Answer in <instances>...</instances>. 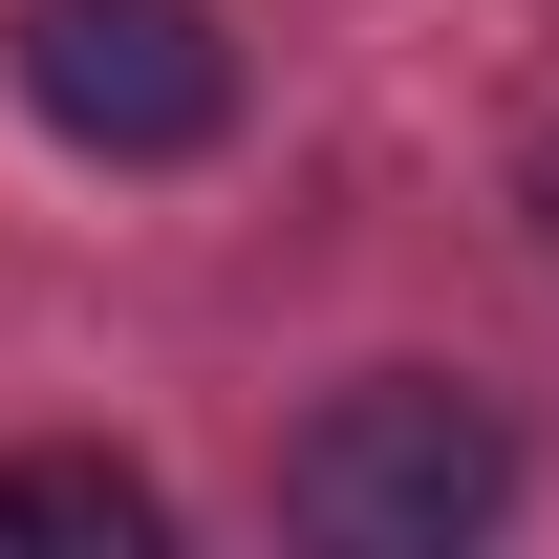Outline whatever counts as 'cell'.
Instances as JSON below:
<instances>
[{
    "instance_id": "4",
    "label": "cell",
    "mask_w": 559,
    "mask_h": 559,
    "mask_svg": "<svg viewBox=\"0 0 559 559\" xmlns=\"http://www.w3.org/2000/svg\"><path fill=\"white\" fill-rule=\"evenodd\" d=\"M516 194H538V259H559V130H538V173H516Z\"/></svg>"
},
{
    "instance_id": "1",
    "label": "cell",
    "mask_w": 559,
    "mask_h": 559,
    "mask_svg": "<svg viewBox=\"0 0 559 559\" xmlns=\"http://www.w3.org/2000/svg\"><path fill=\"white\" fill-rule=\"evenodd\" d=\"M280 516H301L323 559H474L495 516H516V409L452 388V366H366V388L301 409Z\"/></svg>"
},
{
    "instance_id": "2",
    "label": "cell",
    "mask_w": 559,
    "mask_h": 559,
    "mask_svg": "<svg viewBox=\"0 0 559 559\" xmlns=\"http://www.w3.org/2000/svg\"><path fill=\"white\" fill-rule=\"evenodd\" d=\"M22 108L86 173H194L237 130V44L215 0H22Z\"/></svg>"
},
{
    "instance_id": "3",
    "label": "cell",
    "mask_w": 559,
    "mask_h": 559,
    "mask_svg": "<svg viewBox=\"0 0 559 559\" xmlns=\"http://www.w3.org/2000/svg\"><path fill=\"white\" fill-rule=\"evenodd\" d=\"M0 538H86V559H151L173 538V495L130 452H0Z\"/></svg>"
}]
</instances>
